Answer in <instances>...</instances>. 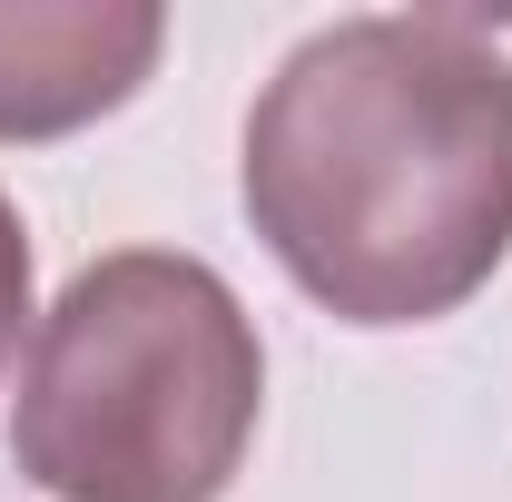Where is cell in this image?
I'll return each instance as SVG.
<instances>
[{
	"instance_id": "obj_1",
	"label": "cell",
	"mask_w": 512,
	"mask_h": 502,
	"mask_svg": "<svg viewBox=\"0 0 512 502\" xmlns=\"http://www.w3.org/2000/svg\"><path fill=\"white\" fill-rule=\"evenodd\" d=\"M247 217L345 325H434L512 256V60L483 20H345L266 79Z\"/></svg>"
},
{
	"instance_id": "obj_2",
	"label": "cell",
	"mask_w": 512,
	"mask_h": 502,
	"mask_svg": "<svg viewBox=\"0 0 512 502\" xmlns=\"http://www.w3.org/2000/svg\"><path fill=\"white\" fill-rule=\"evenodd\" d=\"M266 355L197 256L128 247L69 276L10 404V453L60 502H217L247 463Z\"/></svg>"
},
{
	"instance_id": "obj_3",
	"label": "cell",
	"mask_w": 512,
	"mask_h": 502,
	"mask_svg": "<svg viewBox=\"0 0 512 502\" xmlns=\"http://www.w3.org/2000/svg\"><path fill=\"white\" fill-rule=\"evenodd\" d=\"M158 40V10H0V138H60L119 109Z\"/></svg>"
},
{
	"instance_id": "obj_4",
	"label": "cell",
	"mask_w": 512,
	"mask_h": 502,
	"mask_svg": "<svg viewBox=\"0 0 512 502\" xmlns=\"http://www.w3.org/2000/svg\"><path fill=\"white\" fill-rule=\"evenodd\" d=\"M20 315H30V237H20V217L0 207V365H10V345H20Z\"/></svg>"
}]
</instances>
